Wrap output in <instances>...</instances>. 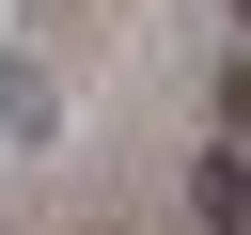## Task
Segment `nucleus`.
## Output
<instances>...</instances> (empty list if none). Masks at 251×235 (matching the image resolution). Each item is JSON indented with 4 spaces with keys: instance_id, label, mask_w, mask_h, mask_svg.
I'll list each match as a JSON object with an SVG mask.
<instances>
[{
    "instance_id": "obj_1",
    "label": "nucleus",
    "mask_w": 251,
    "mask_h": 235,
    "mask_svg": "<svg viewBox=\"0 0 251 235\" xmlns=\"http://www.w3.org/2000/svg\"><path fill=\"white\" fill-rule=\"evenodd\" d=\"M0 141H16V157H47V141H63V78H47L31 47H0Z\"/></svg>"
},
{
    "instance_id": "obj_3",
    "label": "nucleus",
    "mask_w": 251,
    "mask_h": 235,
    "mask_svg": "<svg viewBox=\"0 0 251 235\" xmlns=\"http://www.w3.org/2000/svg\"><path fill=\"white\" fill-rule=\"evenodd\" d=\"M235 16H251V0H235Z\"/></svg>"
},
{
    "instance_id": "obj_2",
    "label": "nucleus",
    "mask_w": 251,
    "mask_h": 235,
    "mask_svg": "<svg viewBox=\"0 0 251 235\" xmlns=\"http://www.w3.org/2000/svg\"><path fill=\"white\" fill-rule=\"evenodd\" d=\"M188 219L204 235H251V141H204L188 157Z\"/></svg>"
}]
</instances>
